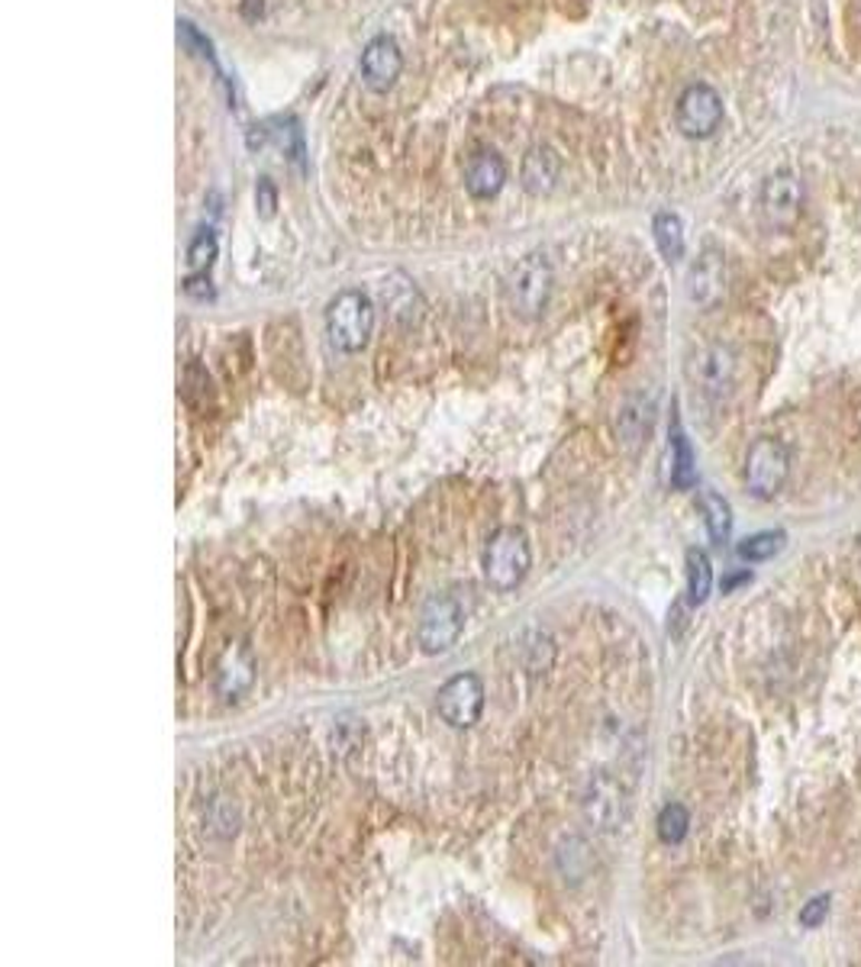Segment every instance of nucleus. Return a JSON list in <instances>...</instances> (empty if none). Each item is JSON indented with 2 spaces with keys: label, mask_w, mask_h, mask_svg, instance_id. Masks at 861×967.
<instances>
[{
  "label": "nucleus",
  "mask_w": 861,
  "mask_h": 967,
  "mask_svg": "<svg viewBox=\"0 0 861 967\" xmlns=\"http://www.w3.org/2000/svg\"><path fill=\"white\" fill-rule=\"evenodd\" d=\"M374 330V303L365 291L345 287L326 306V335L339 352L355 355L369 345Z\"/></svg>",
  "instance_id": "f257e3e1"
},
{
  "label": "nucleus",
  "mask_w": 861,
  "mask_h": 967,
  "mask_svg": "<svg viewBox=\"0 0 861 967\" xmlns=\"http://www.w3.org/2000/svg\"><path fill=\"white\" fill-rule=\"evenodd\" d=\"M481 568H485V580L491 584L493 590L520 587L526 575H529V568H532V548H529L524 529H517V526L497 529L488 539V545H485Z\"/></svg>",
  "instance_id": "f03ea898"
},
{
  "label": "nucleus",
  "mask_w": 861,
  "mask_h": 967,
  "mask_svg": "<svg viewBox=\"0 0 861 967\" xmlns=\"http://www.w3.org/2000/svg\"><path fill=\"white\" fill-rule=\"evenodd\" d=\"M736 371V352L723 342H704L687 359V381L710 403H720L733 393Z\"/></svg>",
  "instance_id": "7ed1b4c3"
},
{
  "label": "nucleus",
  "mask_w": 861,
  "mask_h": 967,
  "mask_svg": "<svg viewBox=\"0 0 861 967\" xmlns=\"http://www.w3.org/2000/svg\"><path fill=\"white\" fill-rule=\"evenodd\" d=\"M552 284L555 277L549 258L532 252V255L520 258L507 277V301L513 306V313H520L524 320H536L549 306Z\"/></svg>",
  "instance_id": "20e7f679"
},
{
  "label": "nucleus",
  "mask_w": 861,
  "mask_h": 967,
  "mask_svg": "<svg viewBox=\"0 0 861 967\" xmlns=\"http://www.w3.org/2000/svg\"><path fill=\"white\" fill-rule=\"evenodd\" d=\"M464 633V604L456 594H432L420 613V645L423 652H449Z\"/></svg>",
  "instance_id": "39448f33"
},
{
  "label": "nucleus",
  "mask_w": 861,
  "mask_h": 967,
  "mask_svg": "<svg viewBox=\"0 0 861 967\" xmlns=\"http://www.w3.org/2000/svg\"><path fill=\"white\" fill-rule=\"evenodd\" d=\"M787 471H791L787 449L777 439H759L745 458V487L752 497L771 500L787 481Z\"/></svg>",
  "instance_id": "423d86ee"
},
{
  "label": "nucleus",
  "mask_w": 861,
  "mask_h": 967,
  "mask_svg": "<svg viewBox=\"0 0 861 967\" xmlns=\"http://www.w3.org/2000/svg\"><path fill=\"white\" fill-rule=\"evenodd\" d=\"M439 716L456 729H468L481 720L485 710V684L478 674H456L452 681H446L439 687L436 696Z\"/></svg>",
  "instance_id": "0eeeda50"
},
{
  "label": "nucleus",
  "mask_w": 861,
  "mask_h": 967,
  "mask_svg": "<svg viewBox=\"0 0 861 967\" xmlns=\"http://www.w3.org/2000/svg\"><path fill=\"white\" fill-rule=\"evenodd\" d=\"M677 129L687 139H707L723 123V100L710 85H691L677 97Z\"/></svg>",
  "instance_id": "6e6552de"
},
{
  "label": "nucleus",
  "mask_w": 861,
  "mask_h": 967,
  "mask_svg": "<svg viewBox=\"0 0 861 967\" xmlns=\"http://www.w3.org/2000/svg\"><path fill=\"white\" fill-rule=\"evenodd\" d=\"M803 207V184L794 172H774L762 184V213L774 229H791Z\"/></svg>",
  "instance_id": "1a4fd4ad"
},
{
  "label": "nucleus",
  "mask_w": 861,
  "mask_h": 967,
  "mask_svg": "<svg viewBox=\"0 0 861 967\" xmlns=\"http://www.w3.org/2000/svg\"><path fill=\"white\" fill-rule=\"evenodd\" d=\"M626 813H629V803H626L623 787L610 781L607 774H597L585 793L587 822H594L604 832H616L626 822Z\"/></svg>",
  "instance_id": "9d476101"
},
{
  "label": "nucleus",
  "mask_w": 861,
  "mask_h": 967,
  "mask_svg": "<svg viewBox=\"0 0 861 967\" xmlns=\"http://www.w3.org/2000/svg\"><path fill=\"white\" fill-rule=\"evenodd\" d=\"M652 423H655V393H629L619 407V417H616V432H619L623 449L639 452L652 436Z\"/></svg>",
  "instance_id": "9b49d317"
},
{
  "label": "nucleus",
  "mask_w": 861,
  "mask_h": 967,
  "mask_svg": "<svg viewBox=\"0 0 861 967\" xmlns=\"http://www.w3.org/2000/svg\"><path fill=\"white\" fill-rule=\"evenodd\" d=\"M687 294L697 306H716L726 294V262H723V252L716 248H704L697 255V262L691 265V274H687Z\"/></svg>",
  "instance_id": "f8f14e48"
},
{
  "label": "nucleus",
  "mask_w": 861,
  "mask_h": 967,
  "mask_svg": "<svg viewBox=\"0 0 861 967\" xmlns=\"http://www.w3.org/2000/svg\"><path fill=\"white\" fill-rule=\"evenodd\" d=\"M400 68H403V56H400L398 42L391 36H374L362 52V81L371 91H388L400 78Z\"/></svg>",
  "instance_id": "ddd939ff"
},
{
  "label": "nucleus",
  "mask_w": 861,
  "mask_h": 967,
  "mask_svg": "<svg viewBox=\"0 0 861 967\" xmlns=\"http://www.w3.org/2000/svg\"><path fill=\"white\" fill-rule=\"evenodd\" d=\"M507 182V162L493 149L474 152L464 165V187L474 201H491Z\"/></svg>",
  "instance_id": "4468645a"
},
{
  "label": "nucleus",
  "mask_w": 861,
  "mask_h": 967,
  "mask_svg": "<svg viewBox=\"0 0 861 967\" xmlns=\"http://www.w3.org/2000/svg\"><path fill=\"white\" fill-rule=\"evenodd\" d=\"M255 681V662L246 645H233L226 648L223 662L216 667V694L223 700H239L252 687Z\"/></svg>",
  "instance_id": "2eb2a0df"
},
{
  "label": "nucleus",
  "mask_w": 861,
  "mask_h": 967,
  "mask_svg": "<svg viewBox=\"0 0 861 967\" xmlns=\"http://www.w3.org/2000/svg\"><path fill=\"white\" fill-rule=\"evenodd\" d=\"M561 175V162L552 149L532 146L524 158V187L529 194H549Z\"/></svg>",
  "instance_id": "dca6fc26"
},
{
  "label": "nucleus",
  "mask_w": 861,
  "mask_h": 967,
  "mask_svg": "<svg viewBox=\"0 0 861 967\" xmlns=\"http://www.w3.org/2000/svg\"><path fill=\"white\" fill-rule=\"evenodd\" d=\"M672 481H675V487H694L697 484V465H694V449H691V442H687V436H684V429H681V420H677V413L672 417Z\"/></svg>",
  "instance_id": "f3484780"
},
{
  "label": "nucleus",
  "mask_w": 861,
  "mask_h": 967,
  "mask_svg": "<svg viewBox=\"0 0 861 967\" xmlns=\"http://www.w3.org/2000/svg\"><path fill=\"white\" fill-rule=\"evenodd\" d=\"M652 233H655V245L662 252L665 262H677L684 255V223L677 213H655L652 219Z\"/></svg>",
  "instance_id": "a211bd4d"
},
{
  "label": "nucleus",
  "mask_w": 861,
  "mask_h": 967,
  "mask_svg": "<svg viewBox=\"0 0 861 967\" xmlns=\"http://www.w3.org/2000/svg\"><path fill=\"white\" fill-rule=\"evenodd\" d=\"M701 514H704V522H707L710 539L716 545H723L730 539V529H733V510L730 504L716 494V490H704L701 494Z\"/></svg>",
  "instance_id": "6ab92c4d"
},
{
  "label": "nucleus",
  "mask_w": 861,
  "mask_h": 967,
  "mask_svg": "<svg viewBox=\"0 0 861 967\" xmlns=\"http://www.w3.org/2000/svg\"><path fill=\"white\" fill-rule=\"evenodd\" d=\"M684 561H687V600H691L694 606H701L710 597V590H713V568H710V558L701 551V548H687Z\"/></svg>",
  "instance_id": "aec40b11"
},
{
  "label": "nucleus",
  "mask_w": 861,
  "mask_h": 967,
  "mask_svg": "<svg viewBox=\"0 0 861 967\" xmlns=\"http://www.w3.org/2000/svg\"><path fill=\"white\" fill-rule=\"evenodd\" d=\"M384 301H388V306H391V313L398 316V320H403V323H413L417 320V310H420V297H417V291H413V284H388L384 281Z\"/></svg>",
  "instance_id": "412c9836"
},
{
  "label": "nucleus",
  "mask_w": 861,
  "mask_h": 967,
  "mask_svg": "<svg viewBox=\"0 0 861 967\" xmlns=\"http://www.w3.org/2000/svg\"><path fill=\"white\" fill-rule=\"evenodd\" d=\"M784 545V533H759V536H749L738 543V558L745 561H769L781 551Z\"/></svg>",
  "instance_id": "4be33fe9"
},
{
  "label": "nucleus",
  "mask_w": 861,
  "mask_h": 967,
  "mask_svg": "<svg viewBox=\"0 0 861 967\" xmlns=\"http://www.w3.org/2000/svg\"><path fill=\"white\" fill-rule=\"evenodd\" d=\"M687 826H691V817L681 803H668L662 813H658V839L665 846H677L684 836H687Z\"/></svg>",
  "instance_id": "5701e85b"
},
{
  "label": "nucleus",
  "mask_w": 861,
  "mask_h": 967,
  "mask_svg": "<svg viewBox=\"0 0 861 967\" xmlns=\"http://www.w3.org/2000/svg\"><path fill=\"white\" fill-rule=\"evenodd\" d=\"M214 258H216V236L211 233V229H204L200 236H194L190 248H187V265H190L194 272H207V268L214 265Z\"/></svg>",
  "instance_id": "b1692460"
},
{
  "label": "nucleus",
  "mask_w": 861,
  "mask_h": 967,
  "mask_svg": "<svg viewBox=\"0 0 861 967\" xmlns=\"http://www.w3.org/2000/svg\"><path fill=\"white\" fill-rule=\"evenodd\" d=\"M275 207H277L275 184L268 182V178H262V182H258V191H255V211H258L262 219H272V216H275Z\"/></svg>",
  "instance_id": "393cba45"
},
{
  "label": "nucleus",
  "mask_w": 861,
  "mask_h": 967,
  "mask_svg": "<svg viewBox=\"0 0 861 967\" xmlns=\"http://www.w3.org/2000/svg\"><path fill=\"white\" fill-rule=\"evenodd\" d=\"M826 912H830V897H816V900H810L806 907L800 909V922L806 929H816V926H823Z\"/></svg>",
  "instance_id": "a878e982"
},
{
  "label": "nucleus",
  "mask_w": 861,
  "mask_h": 967,
  "mask_svg": "<svg viewBox=\"0 0 861 967\" xmlns=\"http://www.w3.org/2000/svg\"><path fill=\"white\" fill-rule=\"evenodd\" d=\"M185 294L187 297H197V301H211L214 297V287H211V277L204 274H190L185 281Z\"/></svg>",
  "instance_id": "bb28decb"
}]
</instances>
